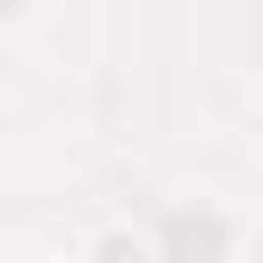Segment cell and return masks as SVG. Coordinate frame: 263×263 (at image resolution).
<instances>
[{
	"label": "cell",
	"mask_w": 263,
	"mask_h": 263,
	"mask_svg": "<svg viewBox=\"0 0 263 263\" xmlns=\"http://www.w3.org/2000/svg\"><path fill=\"white\" fill-rule=\"evenodd\" d=\"M33 16V0H0V25H25Z\"/></svg>",
	"instance_id": "2"
},
{
	"label": "cell",
	"mask_w": 263,
	"mask_h": 263,
	"mask_svg": "<svg viewBox=\"0 0 263 263\" xmlns=\"http://www.w3.org/2000/svg\"><path fill=\"white\" fill-rule=\"evenodd\" d=\"M107 263H148V238H99Z\"/></svg>",
	"instance_id": "1"
}]
</instances>
